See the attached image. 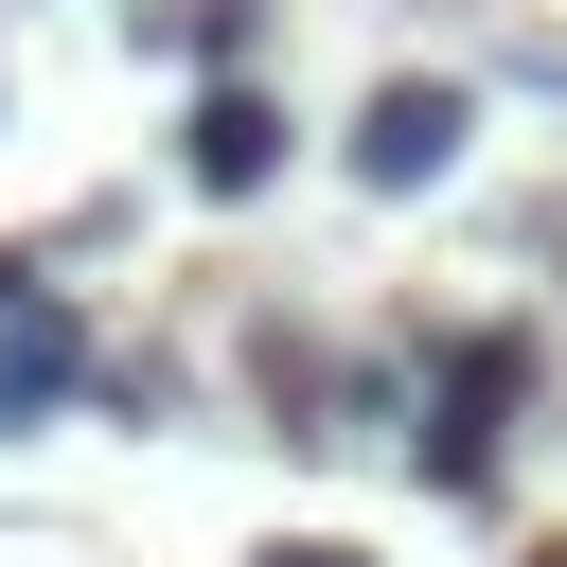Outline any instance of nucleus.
Masks as SVG:
<instances>
[{"instance_id":"1","label":"nucleus","mask_w":567,"mask_h":567,"mask_svg":"<svg viewBox=\"0 0 567 567\" xmlns=\"http://www.w3.org/2000/svg\"><path fill=\"white\" fill-rule=\"evenodd\" d=\"M461 124H478V106H461L443 71H390V89L354 106V195H425V177L461 159Z\"/></svg>"},{"instance_id":"2","label":"nucleus","mask_w":567,"mask_h":567,"mask_svg":"<svg viewBox=\"0 0 567 567\" xmlns=\"http://www.w3.org/2000/svg\"><path fill=\"white\" fill-rule=\"evenodd\" d=\"M177 159H195V195H266L284 177V106L266 89H195V142Z\"/></svg>"},{"instance_id":"3","label":"nucleus","mask_w":567,"mask_h":567,"mask_svg":"<svg viewBox=\"0 0 567 567\" xmlns=\"http://www.w3.org/2000/svg\"><path fill=\"white\" fill-rule=\"evenodd\" d=\"M53 390H89V337L18 319V337H0V408H53Z\"/></svg>"},{"instance_id":"4","label":"nucleus","mask_w":567,"mask_h":567,"mask_svg":"<svg viewBox=\"0 0 567 567\" xmlns=\"http://www.w3.org/2000/svg\"><path fill=\"white\" fill-rule=\"evenodd\" d=\"M18 301H35V266H18V248H0V319H18Z\"/></svg>"},{"instance_id":"5","label":"nucleus","mask_w":567,"mask_h":567,"mask_svg":"<svg viewBox=\"0 0 567 567\" xmlns=\"http://www.w3.org/2000/svg\"><path fill=\"white\" fill-rule=\"evenodd\" d=\"M266 567H354V549H319V532H301V549H266Z\"/></svg>"},{"instance_id":"6","label":"nucleus","mask_w":567,"mask_h":567,"mask_svg":"<svg viewBox=\"0 0 567 567\" xmlns=\"http://www.w3.org/2000/svg\"><path fill=\"white\" fill-rule=\"evenodd\" d=\"M532 567H567V549H532Z\"/></svg>"}]
</instances>
